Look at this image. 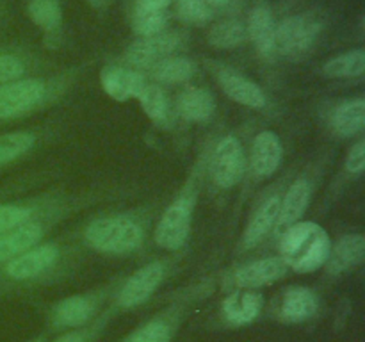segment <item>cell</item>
<instances>
[{
    "mask_svg": "<svg viewBox=\"0 0 365 342\" xmlns=\"http://www.w3.org/2000/svg\"><path fill=\"white\" fill-rule=\"evenodd\" d=\"M282 259L298 273H312L327 264L331 242L327 230L312 221H298L282 234Z\"/></svg>",
    "mask_w": 365,
    "mask_h": 342,
    "instance_id": "cell-1",
    "label": "cell"
},
{
    "mask_svg": "<svg viewBox=\"0 0 365 342\" xmlns=\"http://www.w3.org/2000/svg\"><path fill=\"white\" fill-rule=\"evenodd\" d=\"M86 241L103 253H128L143 242V228L128 217H102L86 230Z\"/></svg>",
    "mask_w": 365,
    "mask_h": 342,
    "instance_id": "cell-2",
    "label": "cell"
},
{
    "mask_svg": "<svg viewBox=\"0 0 365 342\" xmlns=\"http://www.w3.org/2000/svg\"><path fill=\"white\" fill-rule=\"evenodd\" d=\"M321 20L312 13L289 16L277 25V52L296 59L312 48L321 32Z\"/></svg>",
    "mask_w": 365,
    "mask_h": 342,
    "instance_id": "cell-3",
    "label": "cell"
},
{
    "mask_svg": "<svg viewBox=\"0 0 365 342\" xmlns=\"http://www.w3.org/2000/svg\"><path fill=\"white\" fill-rule=\"evenodd\" d=\"M212 178L220 187H234L242 180L246 171V157L241 141L234 135L221 139L210 162Z\"/></svg>",
    "mask_w": 365,
    "mask_h": 342,
    "instance_id": "cell-4",
    "label": "cell"
},
{
    "mask_svg": "<svg viewBox=\"0 0 365 342\" xmlns=\"http://www.w3.org/2000/svg\"><path fill=\"white\" fill-rule=\"evenodd\" d=\"M46 88L41 81L25 78L0 86V118L9 120L27 114L45 98Z\"/></svg>",
    "mask_w": 365,
    "mask_h": 342,
    "instance_id": "cell-5",
    "label": "cell"
},
{
    "mask_svg": "<svg viewBox=\"0 0 365 342\" xmlns=\"http://www.w3.org/2000/svg\"><path fill=\"white\" fill-rule=\"evenodd\" d=\"M192 202L189 198H178L168 207L155 228V242L160 248L178 249L187 239L191 230Z\"/></svg>",
    "mask_w": 365,
    "mask_h": 342,
    "instance_id": "cell-6",
    "label": "cell"
},
{
    "mask_svg": "<svg viewBox=\"0 0 365 342\" xmlns=\"http://www.w3.org/2000/svg\"><path fill=\"white\" fill-rule=\"evenodd\" d=\"M178 45H180L178 34L163 31L132 43L127 50V61L134 68H153L157 63L170 57Z\"/></svg>",
    "mask_w": 365,
    "mask_h": 342,
    "instance_id": "cell-7",
    "label": "cell"
},
{
    "mask_svg": "<svg viewBox=\"0 0 365 342\" xmlns=\"http://www.w3.org/2000/svg\"><path fill=\"white\" fill-rule=\"evenodd\" d=\"M163 274L164 267L160 262L146 264L145 267L135 271L128 278L127 284L123 285L120 296H118L120 305L125 306V309H132V306H138L141 303H145L153 294V291L159 287L160 280H163Z\"/></svg>",
    "mask_w": 365,
    "mask_h": 342,
    "instance_id": "cell-8",
    "label": "cell"
},
{
    "mask_svg": "<svg viewBox=\"0 0 365 342\" xmlns=\"http://www.w3.org/2000/svg\"><path fill=\"white\" fill-rule=\"evenodd\" d=\"M57 256H59V252H57L56 246L43 244L38 248L27 249L21 255L11 259L6 271L14 280H29V278L38 276L43 271L52 267Z\"/></svg>",
    "mask_w": 365,
    "mask_h": 342,
    "instance_id": "cell-9",
    "label": "cell"
},
{
    "mask_svg": "<svg viewBox=\"0 0 365 342\" xmlns=\"http://www.w3.org/2000/svg\"><path fill=\"white\" fill-rule=\"evenodd\" d=\"M250 39L262 57H271L277 53V21L273 11L266 4H257L250 13L248 27Z\"/></svg>",
    "mask_w": 365,
    "mask_h": 342,
    "instance_id": "cell-10",
    "label": "cell"
},
{
    "mask_svg": "<svg viewBox=\"0 0 365 342\" xmlns=\"http://www.w3.org/2000/svg\"><path fill=\"white\" fill-rule=\"evenodd\" d=\"M102 86L110 98L125 102L128 98H138L141 89L146 86L145 77L138 71L125 70L120 66H107L102 70Z\"/></svg>",
    "mask_w": 365,
    "mask_h": 342,
    "instance_id": "cell-11",
    "label": "cell"
},
{
    "mask_svg": "<svg viewBox=\"0 0 365 342\" xmlns=\"http://www.w3.org/2000/svg\"><path fill=\"white\" fill-rule=\"evenodd\" d=\"M284 155L280 138L274 132H260L253 139L252 167L259 177H271L278 170Z\"/></svg>",
    "mask_w": 365,
    "mask_h": 342,
    "instance_id": "cell-12",
    "label": "cell"
},
{
    "mask_svg": "<svg viewBox=\"0 0 365 342\" xmlns=\"http://www.w3.org/2000/svg\"><path fill=\"white\" fill-rule=\"evenodd\" d=\"M220 84L223 88V91L237 103L253 107V109H262V107H266L267 100L262 89L253 81L246 78L245 75L237 73V71L228 70V68L221 70Z\"/></svg>",
    "mask_w": 365,
    "mask_h": 342,
    "instance_id": "cell-13",
    "label": "cell"
},
{
    "mask_svg": "<svg viewBox=\"0 0 365 342\" xmlns=\"http://www.w3.org/2000/svg\"><path fill=\"white\" fill-rule=\"evenodd\" d=\"M287 269V264L280 256L255 260V262L242 266L235 273V281L241 287H262V285L271 284V281L280 280Z\"/></svg>",
    "mask_w": 365,
    "mask_h": 342,
    "instance_id": "cell-14",
    "label": "cell"
},
{
    "mask_svg": "<svg viewBox=\"0 0 365 342\" xmlns=\"http://www.w3.org/2000/svg\"><path fill=\"white\" fill-rule=\"evenodd\" d=\"M310 200V184L305 178H299L294 184L289 187L287 195H285L284 203L280 205V214H278L277 227L278 234H284L285 230L296 224L299 217L305 214L307 205Z\"/></svg>",
    "mask_w": 365,
    "mask_h": 342,
    "instance_id": "cell-15",
    "label": "cell"
},
{
    "mask_svg": "<svg viewBox=\"0 0 365 342\" xmlns=\"http://www.w3.org/2000/svg\"><path fill=\"white\" fill-rule=\"evenodd\" d=\"M365 253V239L360 234L344 235L337 242L334 249L328 255V271L330 273H344L351 267L359 266L364 260Z\"/></svg>",
    "mask_w": 365,
    "mask_h": 342,
    "instance_id": "cell-16",
    "label": "cell"
},
{
    "mask_svg": "<svg viewBox=\"0 0 365 342\" xmlns=\"http://www.w3.org/2000/svg\"><path fill=\"white\" fill-rule=\"evenodd\" d=\"M178 110L187 121H205L216 110L214 95L205 88H185L178 96Z\"/></svg>",
    "mask_w": 365,
    "mask_h": 342,
    "instance_id": "cell-17",
    "label": "cell"
},
{
    "mask_svg": "<svg viewBox=\"0 0 365 342\" xmlns=\"http://www.w3.org/2000/svg\"><path fill=\"white\" fill-rule=\"evenodd\" d=\"M43 230L38 223H21L20 227L0 235V260H9L31 249L41 239Z\"/></svg>",
    "mask_w": 365,
    "mask_h": 342,
    "instance_id": "cell-18",
    "label": "cell"
},
{
    "mask_svg": "<svg viewBox=\"0 0 365 342\" xmlns=\"http://www.w3.org/2000/svg\"><path fill=\"white\" fill-rule=\"evenodd\" d=\"M317 312V298L305 287L289 289L282 299L280 314L289 323H302Z\"/></svg>",
    "mask_w": 365,
    "mask_h": 342,
    "instance_id": "cell-19",
    "label": "cell"
},
{
    "mask_svg": "<svg viewBox=\"0 0 365 342\" xmlns=\"http://www.w3.org/2000/svg\"><path fill=\"white\" fill-rule=\"evenodd\" d=\"M262 309V296L259 292H234L223 303L227 319L234 324L252 323Z\"/></svg>",
    "mask_w": 365,
    "mask_h": 342,
    "instance_id": "cell-20",
    "label": "cell"
},
{
    "mask_svg": "<svg viewBox=\"0 0 365 342\" xmlns=\"http://www.w3.org/2000/svg\"><path fill=\"white\" fill-rule=\"evenodd\" d=\"M365 125V102L362 98L341 103L331 114V127L342 138L359 134Z\"/></svg>",
    "mask_w": 365,
    "mask_h": 342,
    "instance_id": "cell-21",
    "label": "cell"
},
{
    "mask_svg": "<svg viewBox=\"0 0 365 342\" xmlns=\"http://www.w3.org/2000/svg\"><path fill=\"white\" fill-rule=\"evenodd\" d=\"M278 214H280V198L278 196L266 200L259 207V210H257L255 216L250 221L248 228L245 232L246 248H252V246L259 244V241H262L264 235L277 224Z\"/></svg>",
    "mask_w": 365,
    "mask_h": 342,
    "instance_id": "cell-22",
    "label": "cell"
},
{
    "mask_svg": "<svg viewBox=\"0 0 365 342\" xmlns=\"http://www.w3.org/2000/svg\"><path fill=\"white\" fill-rule=\"evenodd\" d=\"M93 303L84 296H71L59 303L56 310V323L59 326H81L91 317Z\"/></svg>",
    "mask_w": 365,
    "mask_h": 342,
    "instance_id": "cell-23",
    "label": "cell"
},
{
    "mask_svg": "<svg viewBox=\"0 0 365 342\" xmlns=\"http://www.w3.org/2000/svg\"><path fill=\"white\" fill-rule=\"evenodd\" d=\"M152 75L163 84H180L195 75V64L185 57H166L152 68Z\"/></svg>",
    "mask_w": 365,
    "mask_h": 342,
    "instance_id": "cell-24",
    "label": "cell"
},
{
    "mask_svg": "<svg viewBox=\"0 0 365 342\" xmlns=\"http://www.w3.org/2000/svg\"><path fill=\"white\" fill-rule=\"evenodd\" d=\"M323 71L327 77L334 78L360 77L365 71V52L364 50H351V52L334 57L324 64Z\"/></svg>",
    "mask_w": 365,
    "mask_h": 342,
    "instance_id": "cell-25",
    "label": "cell"
},
{
    "mask_svg": "<svg viewBox=\"0 0 365 342\" xmlns=\"http://www.w3.org/2000/svg\"><path fill=\"white\" fill-rule=\"evenodd\" d=\"M248 38V32L242 21L223 20L209 31V43L216 48H235Z\"/></svg>",
    "mask_w": 365,
    "mask_h": 342,
    "instance_id": "cell-26",
    "label": "cell"
},
{
    "mask_svg": "<svg viewBox=\"0 0 365 342\" xmlns=\"http://www.w3.org/2000/svg\"><path fill=\"white\" fill-rule=\"evenodd\" d=\"M170 14L168 11H152V9H143V7L135 6L134 16H132V27L143 38L148 36H155L166 28Z\"/></svg>",
    "mask_w": 365,
    "mask_h": 342,
    "instance_id": "cell-27",
    "label": "cell"
},
{
    "mask_svg": "<svg viewBox=\"0 0 365 342\" xmlns=\"http://www.w3.org/2000/svg\"><path fill=\"white\" fill-rule=\"evenodd\" d=\"M29 16L45 31H56L63 20V11L57 0H31Z\"/></svg>",
    "mask_w": 365,
    "mask_h": 342,
    "instance_id": "cell-28",
    "label": "cell"
},
{
    "mask_svg": "<svg viewBox=\"0 0 365 342\" xmlns=\"http://www.w3.org/2000/svg\"><path fill=\"white\" fill-rule=\"evenodd\" d=\"M34 145V135L29 132L0 134V166L27 153Z\"/></svg>",
    "mask_w": 365,
    "mask_h": 342,
    "instance_id": "cell-29",
    "label": "cell"
},
{
    "mask_svg": "<svg viewBox=\"0 0 365 342\" xmlns=\"http://www.w3.org/2000/svg\"><path fill=\"white\" fill-rule=\"evenodd\" d=\"M139 102H141L145 113L153 121H164L168 116V96L159 86L146 84L139 93Z\"/></svg>",
    "mask_w": 365,
    "mask_h": 342,
    "instance_id": "cell-30",
    "label": "cell"
},
{
    "mask_svg": "<svg viewBox=\"0 0 365 342\" xmlns=\"http://www.w3.org/2000/svg\"><path fill=\"white\" fill-rule=\"evenodd\" d=\"M177 14L185 24L203 25L212 16V9L205 0H177Z\"/></svg>",
    "mask_w": 365,
    "mask_h": 342,
    "instance_id": "cell-31",
    "label": "cell"
},
{
    "mask_svg": "<svg viewBox=\"0 0 365 342\" xmlns=\"http://www.w3.org/2000/svg\"><path fill=\"white\" fill-rule=\"evenodd\" d=\"M31 210L18 205H0V235L20 227L29 219Z\"/></svg>",
    "mask_w": 365,
    "mask_h": 342,
    "instance_id": "cell-32",
    "label": "cell"
},
{
    "mask_svg": "<svg viewBox=\"0 0 365 342\" xmlns=\"http://www.w3.org/2000/svg\"><path fill=\"white\" fill-rule=\"evenodd\" d=\"M128 342H170V328L160 321H153L135 331Z\"/></svg>",
    "mask_w": 365,
    "mask_h": 342,
    "instance_id": "cell-33",
    "label": "cell"
},
{
    "mask_svg": "<svg viewBox=\"0 0 365 342\" xmlns=\"http://www.w3.org/2000/svg\"><path fill=\"white\" fill-rule=\"evenodd\" d=\"M25 66L18 57L11 53H0V84H7L24 75Z\"/></svg>",
    "mask_w": 365,
    "mask_h": 342,
    "instance_id": "cell-34",
    "label": "cell"
},
{
    "mask_svg": "<svg viewBox=\"0 0 365 342\" xmlns=\"http://www.w3.org/2000/svg\"><path fill=\"white\" fill-rule=\"evenodd\" d=\"M365 167V142L359 141L348 153V159H346V170L349 173H362Z\"/></svg>",
    "mask_w": 365,
    "mask_h": 342,
    "instance_id": "cell-35",
    "label": "cell"
},
{
    "mask_svg": "<svg viewBox=\"0 0 365 342\" xmlns=\"http://www.w3.org/2000/svg\"><path fill=\"white\" fill-rule=\"evenodd\" d=\"M175 0H138V7L152 11H166L168 6H171Z\"/></svg>",
    "mask_w": 365,
    "mask_h": 342,
    "instance_id": "cell-36",
    "label": "cell"
},
{
    "mask_svg": "<svg viewBox=\"0 0 365 342\" xmlns=\"http://www.w3.org/2000/svg\"><path fill=\"white\" fill-rule=\"evenodd\" d=\"M57 342H84V338H82L81 333H68L61 337Z\"/></svg>",
    "mask_w": 365,
    "mask_h": 342,
    "instance_id": "cell-37",
    "label": "cell"
},
{
    "mask_svg": "<svg viewBox=\"0 0 365 342\" xmlns=\"http://www.w3.org/2000/svg\"><path fill=\"white\" fill-rule=\"evenodd\" d=\"M210 7H227L230 0H205Z\"/></svg>",
    "mask_w": 365,
    "mask_h": 342,
    "instance_id": "cell-38",
    "label": "cell"
}]
</instances>
